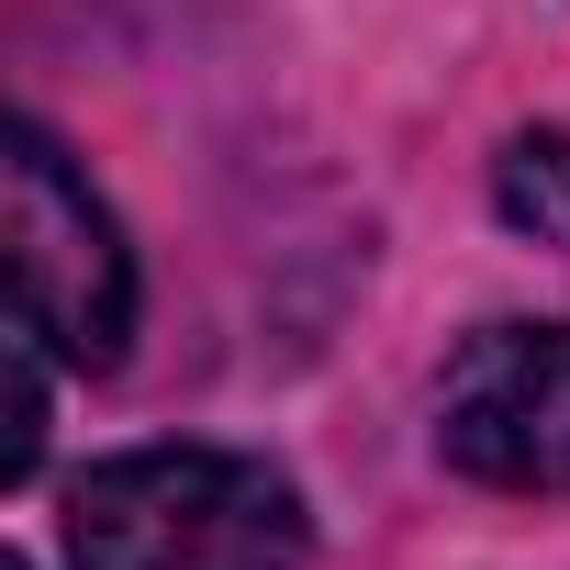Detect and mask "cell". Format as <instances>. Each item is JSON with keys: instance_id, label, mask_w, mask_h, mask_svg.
I'll use <instances>...</instances> for the list:
<instances>
[{"instance_id": "6da1fadb", "label": "cell", "mask_w": 570, "mask_h": 570, "mask_svg": "<svg viewBox=\"0 0 570 570\" xmlns=\"http://www.w3.org/2000/svg\"><path fill=\"white\" fill-rule=\"evenodd\" d=\"M303 492L235 448H135L68 492V570H303Z\"/></svg>"}, {"instance_id": "7a4b0ae2", "label": "cell", "mask_w": 570, "mask_h": 570, "mask_svg": "<svg viewBox=\"0 0 570 570\" xmlns=\"http://www.w3.org/2000/svg\"><path fill=\"white\" fill-rule=\"evenodd\" d=\"M0 224H12V303L23 336H46L68 370H112L135 336V257L112 235V213L90 202V179L23 124L0 146Z\"/></svg>"}, {"instance_id": "3957f363", "label": "cell", "mask_w": 570, "mask_h": 570, "mask_svg": "<svg viewBox=\"0 0 570 570\" xmlns=\"http://www.w3.org/2000/svg\"><path fill=\"white\" fill-rule=\"evenodd\" d=\"M436 448L492 492H570V325H481L448 358Z\"/></svg>"}, {"instance_id": "277c9868", "label": "cell", "mask_w": 570, "mask_h": 570, "mask_svg": "<svg viewBox=\"0 0 570 570\" xmlns=\"http://www.w3.org/2000/svg\"><path fill=\"white\" fill-rule=\"evenodd\" d=\"M492 202H503L514 235L570 246V135H514L503 168H492Z\"/></svg>"}, {"instance_id": "5b68a950", "label": "cell", "mask_w": 570, "mask_h": 570, "mask_svg": "<svg viewBox=\"0 0 570 570\" xmlns=\"http://www.w3.org/2000/svg\"><path fill=\"white\" fill-rule=\"evenodd\" d=\"M0 570H23V559H0Z\"/></svg>"}]
</instances>
